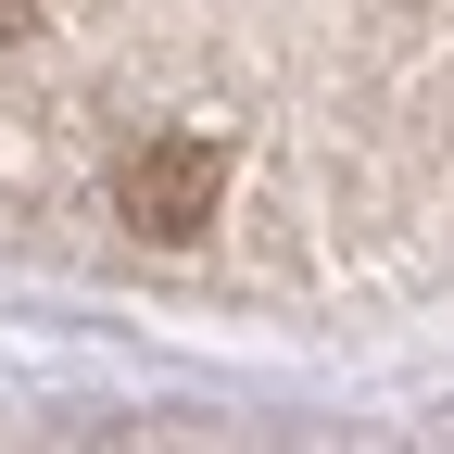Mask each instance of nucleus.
<instances>
[{"instance_id": "1", "label": "nucleus", "mask_w": 454, "mask_h": 454, "mask_svg": "<svg viewBox=\"0 0 454 454\" xmlns=\"http://www.w3.org/2000/svg\"><path fill=\"white\" fill-rule=\"evenodd\" d=\"M114 202H127V227H152V240H190V227H215L227 202V139L202 127H164L127 152V177H114Z\"/></svg>"}, {"instance_id": "2", "label": "nucleus", "mask_w": 454, "mask_h": 454, "mask_svg": "<svg viewBox=\"0 0 454 454\" xmlns=\"http://www.w3.org/2000/svg\"><path fill=\"white\" fill-rule=\"evenodd\" d=\"M26 26H38V0H0V38H26Z\"/></svg>"}]
</instances>
